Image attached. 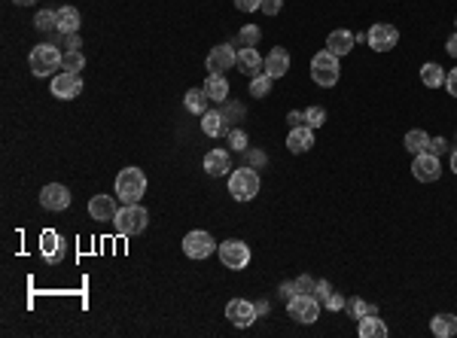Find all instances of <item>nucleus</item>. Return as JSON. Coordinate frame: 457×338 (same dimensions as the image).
<instances>
[{"label":"nucleus","instance_id":"1","mask_svg":"<svg viewBox=\"0 0 457 338\" xmlns=\"http://www.w3.org/2000/svg\"><path fill=\"white\" fill-rule=\"evenodd\" d=\"M147 192V174L140 168H122L116 174V198L125 201V205H138L140 195Z\"/></svg>","mask_w":457,"mask_h":338},{"label":"nucleus","instance_id":"2","mask_svg":"<svg viewBox=\"0 0 457 338\" xmlns=\"http://www.w3.org/2000/svg\"><path fill=\"white\" fill-rule=\"evenodd\" d=\"M28 64H31L34 77H52L58 67H64V52H58V46H52V43H40L31 49Z\"/></svg>","mask_w":457,"mask_h":338},{"label":"nucleus","instance_id":"3","mask_svg":"<svg viewBox=\"0 0 457 338\" xmlns=\"http://www.w3.org/2000/svg\"><path fill=\"white\" fill-rule=\"evenodd\" d=\"M342 77V67H338V55H332L330 49H320L314 58H311V79L320 86V89H332Z\"/></svg>","mask_w":457,"mask_h":338},{"label":"nucleus","instance_id":"4","mask_svg":"<svg viewBox=\"0 0 457 338\" xmlns=\"http://www.w3.org/2000/svg\"><path fill=\"white\" fill-rule=\"evenodd\" d=\"M259 174H256V168H238V171H232L229 174V195L235 201H254L256 195H259Z\"/></svg>","mask_w":457,"mask_h":338},{"label":"nucleus","instance_id":"5","mask_svg":"<svg viewBox=\"0 0 457 338\" xmlns=\"http://www.w3.org/2000/svg\"><path fill=\"white\" fill-rule=\"evenodd\" d=\"M147 222H149V213L143 211L140 205H125L119 213H116L113 226H116V232L128 238V235H140L143 229H147Z\"/></svg>","mask_w":457,"mask_h":338},{"label":"nucleus","instance_id":"6","mask_svg":"<svg viewBox=\"0 0 457 338\" xmlns=\"http://www.w3.org/2000/svg\"><path fill=\"white\" fill-rule=\"evenodd\" d=\"M217 253H220V262L232 272H241V268H247L250 262V247L244 244V241L232 238V241H223L220 247H217Z\"/></svg>","mask_w":457,"mask_h":338},{"label":"nucleus","instance_id":"7","mask_svg":"<svg viewBox=\"0 0 457 338\" xmlns=\"http://www.w3.org/2000/svg\"><path fill=\"white\" fill-rule=\"evenodd\" d=\"M286 314H290L296 323H314L320 317V302L308 293H299L286 302Z\"/></svg>","mask_w":457,"mask_h":338},{"label":"nucleus","instance_id":"8","mask_svg":"<svg viewBox=\"0 0 457 338\" xmlns=\"http://www.w3.org/2000/svg\"><path fill=\"white\" fill-rule=\"evenodd\" d=\"M217 241L210 232H204V229H195V232H189L186 238H183V253L189 256V259H208L210 253H214Z\"/></svg>","mask_w":457,"mask_h":338},{"label":"nucleus","instance_id":"9","mask_svg":"<svg viewBox=\"0 0 457 338\" xmlns=\"http://www.w3.org/2000/svg\"><path fill=\"white\" fill-rule=\"evenodd\" d=\"M49 92L55 94L58 101L79 98V92H83V77H79V73H71V70L55 73V77H52V83H49Z\"/></svg>","mask_w":457,"mask_h":338},{"label":"nucleus","instance_id":"10","mask_svg":"<svg viewBox=\"0 0 457 338\" xmlns=\"http://www.w3.org/2000/svg\"><path fill=\"white\" fill-rule=\"evenodd\" d=\"M412 174H415V180L418 183H436L439 180V174H442V165H439V155H433V153H418L415 155V161H412Z\"/></svg>","mask_w":457,"mask_h":338},{"label":"nucleus","instance_id":"11","mask_svg":"<svg viewBox=\"0 0 457 338\" xmlns=\"http://www.w3.org/2000/svg\"><path fill=\"white\" fill-rule=\"evenodd\" d=\"M366 43H369L375 52H391L393 46L399 43V31L387 22H378L369 28V34H366Z\"/></svg>","mask_w":457,"mask_h":338},{"label":"nucleus","instance_id":"12","mask_svg":"<svg viewBox=\"0 0 457 338\" xmlns=\"http://www.w3.org/2000/svg\"><path fill=\"white\" fill-rule=\"evenodd\" d=\"M226 317H229V323H235V326L247 329L250 323H254L256 317H259L256 302H247V299H232L229 305H226Z\"/></svg>","mask_w":457,"mask_h":338},{"label":"nucleus","instance_id":"13","mask_svg":"<svg viewBox=\"0 0 457 338\" xmlns=\"http://www.w3.org/2000/svg\"><path fill=\"white\" fill-rule=\"evenodd\" d=\"M235 64H238V52L232 49L229 43L214 46V49H210V55H208V73H226Z\"/></svg>","mask_w":457,"mask_h":338},{"label":"nucleus","instance_id":"14","mask_svg":"<svg viewBox=\"0 0 457 338\" xmlns=\"http://www.w3.org/2000/svg\"><path fill=\"white\" fill-rule=\"evenodd\" d=\"M40 205H43L46 211H67V207H71V192L61 183H49L40 192Z\"/></svg>","mask_w":457,"mask_h":338},{"label":"nucleus","instance_id":"15","mask_svg":"<svg viewBox=\"0 0 457 338\" xmlns=\"http://www.w3.org/2000/svg\"><path fill=\"white\" fill-rule=\"evenodd\" d=\"M311 146H314V128H308V125L290 128V134H286V150L302 155V153H308Z\"/></svg>","mask_w":457,"mask_h":338},{"label":"nucleus","instance_id":"16","mask_svg":"<svg viewBox=\"0 0 457 338\" xmlns=\"http://www.w3.org/2000/svg\"><path fill=\"white\" fill-rule=\"evenodd\" d=\"M88 213H92V220L98 222H113L116 220V198L113 195H92V201H88Z\"/></svg>","mask_w":457,"mask_h":338},{"label":"nucleus","instance_id":"17","mask_svg":"<svg viewBox=\"0 0 457 338\" xmlns=\"http://www.w3.org/2000/svg\"><path fill=\"white\" fill-rule=\"evenodd\" d=\"M40 253H43L46 262H61V253H64V241L55 229H43L40 235Z\"/></svg>","mask_w":457,"mask_h":338},{"label":"nucleus","instance_id":"18","mask_svg":"<svg viewBox=\"0 0 457 338\" xmlns=\"http://www.w3.org/2000/svg\"><path fill=\"white\" fill-rule=\"evenodd\" d=\"M201 131L208 134V138H223V134L232 131V122L223 116V110H208L201 116Z\"/></svg>","mask_w":457,"mask_h":338},{"label":"nucleus","instance_id":"19","mask_svg":"<svg viewBox=\"0 0 457 338\" xmlns=\"http://www.w3.org/2000/svg\"><path fill=\"white\" fill-rule=\"evenodd\" d=\"M286 70H290V55H286L284 46H275V49L265 55V73H269L271 79H281V77H286Z\"/></svg>","mask_w":457,"mask_h":338},{"label":"nucleus","instance_id":"20","mask_svg":"<svg viewBox=\"0 0 457 338\" xmlns=\"http://www.w3.org/2000/svg\"><path fill=\"white\" fill-rule=\"evenodd\" d=\"M204 171L210 174V177H223V174L232 171V155L226 150H210L204 155Z\"/></svg>","mask_w":457,"mask_h":338},{"label":"nucleus","instance_id":"21","mask_svg":"<svg viewBox=\"0 0 457 338\" xmlns=\"http://www.w3.org/2000/svg\"><path fill=\"white\" fill-rule=\"evenodd\" d=\"M354 46H357V34H351V31H332L330 37H326V49L338 58L347 55Z\"/></svg>","mask_w":457,"mask_h":338},{"label":"nucleus","instance_id":"22","mask_svg":"<svg viewBox=\"0 0 457 338\" xmlns=\"http://www.w3.org/2000/svg\"><path fill=\"white\" fill-rule=\"evenodd\" d=\"M387 323L378 314H366L363 320H357V335L360 338H387Z\"/></svg>","mask_w":457,"mask_h":338},{"label":"nucleus","instance_id":"23","mask_svg":"<svg viewBox=\"0 0 457 338\" xmlns=\"http://www.w3.org/2000/svg\"><path fill=\"white\" fill-rule=\"evenodd\" d=\"M204 94L210 98V104H226L229 101V83L223 73H210L208 83H204Z\"/></svg>","mask_w":457,"mask_h":338},{"label":"nucleus","instance_id":"24","mask_svg":"<svg viewBox=\"0 0 457 338\" xmlns=\"http://www.w3.org/2000/svg\"><path fill=\"white\" fill-rule=\"evenodd\" d=\"M262 55H259L256 49H238V70L247 73V77H256V73H262Z\"/></svg>","mask_w":457,"mask_h":338},{"label":"nucleus","instance_id":"25","mask_svg":"<svg viewBox=\"0 0 457 338\" xmlns=\"http://www.w3.org/2000/svg\"><path fill=\"white\" fill-rule=\"evenodd\" d=\"M430 329H433L436 338H454L457 335V317L454 314H436L430 320Z\"/></svg>","mask_w":457,"mask_h":338},{"label":"nucleus","instance_id":"26","mask_svg":"<svg viewBox=\"0 0 457 338\" xmlns=\"http://www.w3.org/2000/svg\"><path fill=\"white\" fill-rule=\"evenodd\" d=\"M183 104H186V110L195 113V116H204V113L210 110V98L204 94V89H189L183 94Z\"/></svg>","mask_w":457,"mask_h":338},{"label":"nucleus","instance_id":"27","mask_svg":"<svg viewBox=\"0 0 457 338\" xmlns=\"http://www.w3.org/2000/svg\"><path fill=\"white\" fill-rule=\"evenodd\" d=\"M58 31L61 34L79 31V10L77 6H58Z\"/></svg>","mask_w":457,"mask_h":338},{"label":"nucleus","instance_id":"28","mask_svg":"<svg viewBox=\"0 0 457 338\" xmlns=\"http://www.w3.org/2000/svg\"><path fill=\"white\" fill-rule=\"evenodd\" d=\"M445 77L448 73L442 70L436 62H427L424 67H421V83H424L427 89H439V86H445Z\"/></svg>","mask_w":457,"mask_h":338},{"label":"nucleus","instance_id":"29","mask_svg":"<svg viewBox=\"0 0 457 338\" xmlns=\"http://www.w3.org/2000/svg\"><path fill=\"white\" fill-rule=\"evenodd\" d=\"M406 150L412 153V155H418V153H427L430 150V134L427 131H421V128H415V131H408L406 134Z\"/></svg>","mask_w":457,"mask_h":338},{"label":"nucleus","instance_id":"30","mask_svg":"<svg viewBox=\"0 0 457 338\" xmlns=\"http://www.w3.org/2000/svg\"><path fill=\"white\" fill-rule=\"evenodd\" d=\"M34 28L43 31V34L58 31V10H40L37 16H34Z\"/></svg>","mask_w":457,"mask_h":338},{"label":"nucleus","instance_id":"31","mask_svg":"<svg viewBox=\"0 0 457 338\" xmlns=\"http://www.w3.org/2000/svg\"><path fill=\"white\" fill-rule=\"evenodd\" d=\"M259 37H262V31H259L256 25H244V28L238 31V49H256Z\"/></svg>","mask_w":457,"mask_h":338},{"label":"nucleus","instance_id":"32","mask_svg":"<svg viewBox=\"0 0 457 338\" xmlns=\"http://www.w3.org/2000/svg\"><path fill=\"white\" fill-rule=\"evenodd\" d=\"M271 86H275V79H271L269 73H256V77H250V98H265V94L271 92Z\"/></svg>","mask_w":457,"mask_h":338},{"label":"nucleus","instance_id":"33","mask_svg":"<svg viewBox=\"0 0 457 338\" xmlns=\"http://www.w3.org/2000/svg\"><path fill=\"white\" fill-rule=\"evenodd\" d=\"M347 314L357 317V320H363L366 314H378V308L369 305V302H363V299L357 296V299H347Z\"/></svg>","mask_w":457,"mask_h":338},{"label":"nucleus","instance_id":"34","mask_svg":"<svg viewBox=\"0 0 457 338\" xmlns=\"http://www.w3.org/2000/svg\"><path fill=\"white\" fill-rule=\"evenodd\" d=\"M83 67H86V55L83 52H64V70H71V73H83Z\"/></svg>","mask_w":457,"mask_h":338},{"label":"nucleus","instance_id":"35","mask_svg":"<svg viewBox=\"0 0 457 338\" xmlns=\"http://www.w3.org/2000/svg\"><path fill=\"white\" fill-rule=\"evenodd\" d=\"M323 122H326L323 107H308V110H305V125H308V128H320Z\"/></svg>","mask_w":457,"mask_h":338},{"label":"nucleus","instance_id":"36","mask_svg":"<svg viewBox=\"0 0 457 338\" xmlns=\"http://www.w3.org/2000/svg\"><path fill=\"white\" fill-rule=\"evenodd\" d=\"M229 144H232V150H235V153H244V150H247V134H244L241 128H232Z\"/></svg>","mask_w":457,"mask_h":338},{"label":"nucleus","instance_id":"37","mask_svg":"<svg viewBox=\"0 0 457 338\" xmlns=\"http://www.w3.org/2000/svg\"><path fill=\"white\" fill-rule=\"evenodd\" d=\"M314 283H317V281H311V274H299L296 281H293V287H296V296H299V293H308V296H311Z\"/></svg>","mask_w":457,"mask_h":338},{"label":"nucleus","instance_id":"38","mask_svg":"<svg viewBox=\"0 0 457 338\" xmlns=\"http://www.w3.org/2000/svg\"><path fill=\"white\" fill-rule=\"evenodd\" d=\"M332 293V287H330V281H317L314 283V289H311V296H314L317 302H326V296Z\"/></svg>","mask_w":457,"mask_h":338},{"label":"nucleus","instance_id":"39","mask_svg":"<svg viewBox=\"0 0 457 338\" xmlns=\"http://www.w3.org/2000/svg\"><path fill=\"white\" fill-rule=\"evenodd\" d=\"M323 305L330 308V311H342V308H347V299H345V296H338V293H330Z\"/></svg>","mask_w":457,"mask_h":338},{"label":"nucleus","instance_id":"40","mask_svg":"<svg viewBox=\"0 0 457 338\" xmlns=\"http://www.w3.org/2000/svg\"><path fill=\"white\" fill-rule=\"evenodd\" d=\"M281 6H284V0H262V3H259V10H262V16H277V12H281Z\"/></svg>","mask_w":457,"mask_h":338},{"label":"nucleus","instance_id":"41","mask_svg":"<svg viewBox=\"0 0 457 338\" xmlns=\"http://www.w3.org/2000/svg\"><path fill=\"white\" fill-rule=\"evenodd\" d=\"M64 49L67 52L83 49V40H79V34H64Z\"/></svg>","mask_w":457,"mask_h":338},{"label":"nucleus","instance_id":"42","mask_svg":"<svg viewBox=\"0 0 457 338\" xmlns=\"http://www.w3.org/2000/svg\"><path fill=\"white\" fill-rule=\"evenodd\" d=\"M445 89H448V94H452V98H457V67H454V70H448V77H445Z\"/></svg>","mask_w":457,"mask_h":338},{"label":"nucleus","instance_id":"43","mask_svg":"<svg viewBox=\"0 0 457 338\" xmlns=\"http://www.w3.org/2000/svg\"><path fill=\"white\" fill-rule=\"evenodd\" d=\"M259 3H262V0H235V6H238L241 12H256Z\"/></svg>","mask_w":457,"mask_h":338},{"label":"nucleus","instance_id":"44","mask_svg":"<svg viewBox=\"0 0 457 338\" xmlns=\"http://www.w3.org/2000/svg\"><path fill=\"white\" fill-rule=\"evenodd\" d=\"M223 116H226L229 122H232V119H241V116H244V107H241V104H232V107H226V110H223Z\"/></svg>","mask_w":457,"mask_h":338},{"label":"nucleus","instance_id":"45","mask_svg":"<svg viewBox=\"0 0 457 338\" xmlns=\"http://www.w3.org/2000/svg\"><path fill=\"white\" fill-rule=\"evenodd\" d=\"M445 150H448L445 138H436V140H430V153H433V155H439V153H445Z\"/></svg>","mask_w":457,"mask_h":338},{"label":"nucleus","instance_id":"46","mask_svg":"<svg viewBox=\"0 0 457 338\" xmlns=\"http://www.w3.org/2000/svg\"><path fill=\"white\" fill-rule=\"evenodd\" d=\"M286 122H290L293 128H296V125H305V110H293L290 116H286Z\"/></svg>","mask_w":457,"mask_h":338},{"label":"nucleus","instance_id":"47","mask_svg":"<svg viewBox=\"0 0 457 338\" xmlns=\"http://www.w3.org/2000/svg\"><path fill=\"white\" fill-rule=\"evenodd\" d=\"M293 296H296V287H293V283H281V299L290 302Z\"/></svg>","mask_w":457,"mask_h":338},{"label":"nucleus","instance_id":"48","mask_svg":"<svg viewBox=\"0 0 457 338\" xmlns=\"http://www.w3.org/2000/svg\"><path fill=\"white\" fill-rule=\"evenodd\" d=\"M445 52H448V55H454V58H457V34H452V37H448Z\"/></svg>","mask_w":457,"mask_h":338},{"label":"nucleus","instance_id":"49","mask_svg":"<svg viewBox=\"0 0 457 338\" xmlns=\"http://www.w3.org/2000/svg\"><path fill=\"white\" fill-rule=\"evenodd\" d=\"M250 161H254V165H265V155L262 153H250Z\"/></svg>","mask_w":457,"mask_h":338},{"label":"nucleus","instance_id":"50","mask_svg":"<svg viewBox=\"0 0 457 338\" xmlns=\"http://www.w3.org/2000/svg\"><path fill=\"white\" fill-rule=\"evenodd\" d=\"M256 311H259V317H262L265 311H269V302H256Z\"/></svg>","mask_w":457,"mask_h":338},{"label":"nucleus","instance_id":"51","mask_svg":"<svg viewBox=\"0 0 457 338\" xmlns=\"http://www.w3.org/2000/svg\"><path fill=\"white\" fill-rule=\"evenodd\" d=\"M452 171H454V174H457V150H454V153H452Z\"/></svg>","mask_w":457,"mask_h":338},{"label":"nucleus","instance_id":"52","mask_svg":"<svg viewBox=\"0 0 457 338\" xmlns=\"http://www.w3.org/2000/svg\"><path fill=\"white\" fill-rule=\"evenodd\" d=\"M16 3H18V6H31L34 0H16Z\"/></svg>","mask_w":457,"mask_h":338},{"label":"nucleus","instance_id":"53","mask_svg":"<svg viewBox=\"0 0 457 338\" xmlns=\"http://www.w3.org/2000/svg\"><path fill=\"white\" fill-rule=\"evenodd\" d=\"M454 25H457V18H454Z\"/></svg>","mask_w":457,"mask_h":338}]
</instances>
